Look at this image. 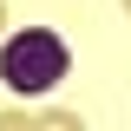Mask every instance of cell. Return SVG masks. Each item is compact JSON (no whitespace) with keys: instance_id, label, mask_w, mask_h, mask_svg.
<instances>
[{"instance_id":"obj_1","label":"cell","mask_w":131,"mask_h":131,"mask_svg":"<svg viewBox=\"0 0 131 131\" xmlns=\"http://www.w3.org/2000/svg\"><path fill=\"white\" fill-rule=\"evenodd\" d=\"M66 72H72V52H66V39H59L52 26H20V33L0 39V79L13 85L20 98L52 92Z\"/></svg>"},{"instance_id":"obj_2","label":"cell","mask_w":131,"mask_h":131,"mask_svg":"<svg viewBox=\"0 0 131 131\" xmlns=\"http://www.w3.org/2000/svg\"><path fill=\"white\" fill-rule=\"evenodd\" d=\"M39 131H85V125H79V112H46Z\"/></svg>"},{"instance_id":"obj_3","label":"cell","mask_w":131,"mask_h":131,"mask_svg":"<svg viewBox=\"0 0 131 131\" xmlns=\"http://www.w3.org/2000/svg\"><path fill=\"white\" fill-rule=\"evenodd\" d=\"M0 131H39L33 112H0Z\"/></svg>"},{"instance_id":"obj_4","label":"cell","mask_w":131,"mask_h":131,"mask_svg":"<svg viewBox=\"0 0 131 131\" xmlns=\"http://www.w3.org/2000/svg\"><path fill=\"white\" fill-rule=\"evenodd\" d=\"M0 26H7V7H0Z\"/></svg>"},{"instance_id":"obj_5","label":"cell","mask_w":131,"mask_h":131,"mask_svg":"<svg viewBox=\"0 0 131 131\" xmlns=\"http://www.w3.org/2000/svg\"><path fill=\"white\" fill-rule=\"evenodd\" d=\"M125 13H131V0H125Z\"/></svg>"}]
</instances>
